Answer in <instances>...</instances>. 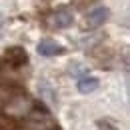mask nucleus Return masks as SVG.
<instances>
[{"label":"nucleus","mask_w":130,"mask_h":130,"mask_svg":"<svg viewBox=\"0 0 130 130\" xmlns=\"http://www.w3.org/2000/svg\"><path fill=\"white\" fill-rule=\"evenodd\" d=\"M106 18H108V8L102 6V4H98V6H94V8L88 10L86 22H88L90 28H98V26H102V24L106 22Z\"/></svg>","instance_id":"nucleus-1"},{"label":"nucleus","mask_w":130,"mask_h":130,"mask_svg":"<svg viewBox=\"0 0 130 130\" xmlns=\"http://www.w3.org/2000/svg\"><path fill=\"white\" fill-rule=\"evenodd\" d=\"M38 94H40V98L48 104V106H56L58 104V96H56V92H54V88L50 86L48 80H40L38 82Z\"/></svg>","instance_id":"nucleus-2"},{"label":"nucleus","mask_w":130,"mask_h":130,"mask_svg":"<svg viewBox=\"0 0 130 130\" xmlns=\"http://www.w3.org/2000/svg\"><path fill=\"white\" fill-rule=\"evenodd\" d=\"M72 22H74V14H72L68 8L56 10L54 16H52V26H54V28H68Z\"/></svg>","instance_id":"nucleus-3"},{"label":"nucleus","mask_w":130,"mask_h":130,"mask_svg":"<svg viewBox=\"0 0 130 130\" xmlns=\"http://www.w3.org/2000/svg\"><path fill=\"white\" fill-rule=\"evenodd\" d=\"M60 52H64V48L50 38H44V40L38 42V54H42V56H56Z\"/></svg>","instance_id":"nucleus-4"},{"label":"nucleus","mask_w":130,"mask_h":130,"mask_svg":"<svg viewBox=\"0 0 130 130\" xmlns=\"http://www.w3.org/2000/svg\"><path fill=\"white\" fill-rule=\"evenodd\" d=\"M8 114H12V116H24V114L30 110V102L26 100V98H14L10 104H8Z\"/></svg>","instance_id":"nucleus-5"},{"label":"nucleus","mask_w":130,"mask_h":130,"mask_svg":"<svg viewBox=\"0 0 130 130\" xmlns=\"http://www.w3.org/2000/svg\"><path fill=\"white\" fill-rule=\"evenodd\" d=\"M98 86H100V82H98V78H94V76H84V78L78 80V90H80L82 94L96 92Z\"/></svg>","instance_id":"nucleus-6"},{"label":"nucleus","mask_w":130,"mask_h":130,"mask_svg":"<svg viewBox=\"0 0 130 130\" xmlns=\"http://www.w3.org/2000/svg\"><path fill=\"white\" fill-rule=\"evenodd\" d=\"M70 74H72L74 78H78V80H80L82 76H86V68L80 66V64H74V66H70Z\"/></svg>","instance_id":"nucleus-7"},{"label":"nucleus","mask_w":130,"mask_h":130,"mask_svg":"<svg viewBox=\"0 0 130 130\" xmlns=\"http://www.w3.org/2000/svg\"><path fill=\"white\" fill-rule=\"evenodd\" d=\"M2 28H4V16L0 14V34H2Z\"/></svg>","instance_id":"nucleus-8"}]
</instances>
